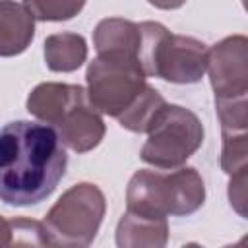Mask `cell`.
Here are the masks:
<instances>
[{
  "label": "cell",
  "mask_w": 248,
  "mask_h": 248,
  "mask_svg": "<svg viewBox=\"0 0 248 248\" xmlns=\"http://www.w3.org/2000/svg\"><path fill=\"white\" fill-rule=\"evenodd\" d=\"M27 110L45 124H50L64 147L76 153L95 149L105 138L101 112L91 105L81 85L39 83L27 97Z\"/></svg>",
  "instance_id": "obj_2"
},
{
  "label": "cell",
  "mask_w": 248,
  "mask_h": 248,
  "mask_svg": "<svg viewBox=\"0 0 248 248\" xmlns=\"http://www.w3.org/2000/svg\"><path fill=\"white\" fill-rule=\"evenodd\" d=\"M169 236L167 219H155L126 211L116 227V244L120 248L165 246Z\"/></svg>",
  "instance_id": "obj_11"
},
{
  "label": "cell",
  "mask_w": 248,
  "mask_h": 248,
  "mask_svg": "<svg viewBox=\"0 0 248 248\" xmlns=\"http://www.w3.org/2000/svg\"><path fill=\"white\" fill-rule=\"evenodd\" d=\"M248 165V138L246 130L227 132L223 130V149H221V167L231 176L240 170H246Z\"/></svg>",
  "instance_id": "obj_15"
},
{
  "label": "cell",
  "mask_w": 248,
  "mask_h": 248,
  "mask_svg": "<svg viewBox=\"0 0 248 248\" xmlns=\"http://www.w3.org/2000/svg\"><path fill=\"white\" fill-rule=\"evenodd\" d=\"M203 143L200 118L178 105H165L147 130L140 157L157 169L182 167Z\"/></svg>",
  "instance_id": "obj_6"
},
{
  "label": "cell",
  "mask_w": 248,
  "mask_h": 248,
  "mask_svg": "<svg viewBox=\"0 0 248 248\" xmlns=\"http://www.w3.org/2000/svg\"><path fill=\"white\" fill-rule=\"evenodd\" d=\"M14 234H12V223L10 219H4L0 215V246H12Z\"/></svg>",
  "instance_id": "obj_19"
},
{
  "label": "cell",
  "mask_w": 248,
  "mask_h": 248,
  "mask_svg": "<svg viewBox=\"0 0 248 248\" xmlns=\"http://www.w3.org/2000/svg\"><path fill=\"white\" fill-rule=\"evenodd\" d=\"M68 155L45 122L16 120L0 128V202L16 207L48 198L62 180Z\"/></svg>",
  "instance_id": "obj_1"
},
{
  "label": "cell",
  "mask_w": 248,
  "mask_h": 248,
  "mask_svg": "<svg viewBox=\"0 0 248 248\" xmlns=\"http://www.w3.org/2000/svg\"><path fill=\"white\" fill-rule=\"evenodd\" d=\"M229 200H231V205L240 215H246V170H240L236 174H231Z\"/></svg>",
  "instance_id": "obj_18"
},
{
  "label": "cell",
  "mask_w": 248,
  "mask_h": 248,
  "mask_svg": "<svg viewBox=\"0 0 248 248\" xmlns=\"http://www.w3.org/2000/svg\"><path fill=\"white\" fill-rule=\"evenodd\" d=\"M165 105L167 101L163 99V95L157 89L145 85L143 91L134 99V103L116 118L122 128L136 134H147V130L151 128L153 120L157 118V114L163 110Z\"/></svg>",
  "instance_id": "obj_13"
},
{
  "label": "cell",
  "mask_w": 248,
  "mask_h": 248,
  "mask_svg": "<svg viewBox=\"0 0 248 248\" xmlns=\"http://www.w3.org/2000/svg\"><path fill=\"white\" fill-rule=\"evenodd\" d=\"M23 6L35 19L66 21L83 10L85 0H23Z\"/></svg>",
  "instance_id": "obj_14"
},
{
  "label": "cell",
  "mask_w": 248,
  "mask_h": 248,
  "mask_svg": "<svg viewBox=\"0 0 248 248\" xmlns=\"http://www.w3.org/2000/svg\"><path fill=\"white\" fill-rule=\"evenodd\" d=\"M203 180L192 167L167 169V172L141 169L126 188L128 211L155 219L190 215L203 205Z\"/></svg>",
  "instance_id": "obj_3"
},
{
  "label": "cell",
  "mask_w": 248,
  "mask_h": 248,
  "mask_svg": "<svg viewBox=\"0 0 248 248\" xmlns=\"http://www.w3.org/2000/svg\"><path fill=\"white\" fill-rule=\"evenodd\" d=\"M12 223V234L14 242L12 244H31V246H48L46 231L41 221L25 219V217H16L10 219Z\"/></svg>",
  "instance_id": "obj_17"
},
{
  "label": "cell",
  "mask_w": 248,
  "mask_h": 248,
  "mask_svg": "<svg viewBox=\"0 0 248 248\" xmlns=\"http://www.w3.org/2000/svg\"><path fill=\"white\" fill-rule=\"evenodd\" d=\"M105 196L89 182L66 190L46 213L43 225L48 246H89L105 217Z\"/></svg>",
  "instance_id": "obj_5"
},
{
  "label": "cell",
  "mask_w": 248,
  "mask_h": 248,
  "mask_svg": "<svg viewBox=\"0 0 248 248\" xmlns=\"http://www.w3.org/2000/svg\"><path fill=\"white\" fill-rule=\"evenodd\" d=\"M35 37V17L16 0H0V56H17Z\"/></svg>",
  "instance_id": "obj_9"
},
{
  "label": "cell",
  "mask_w": 248,
  "mask_h": 248,
  "mask_svg": "<svg viewBox=\"0 0 248 248\" xmlns=\"http://www.w3.org/2000/svg\"><path fill=\"white\" fill-rule=\"evenodd\" d=\"M217 116L221 120V130L240 132L246 130L248 112H246V97L236 99H215Z\"/></svg>",
  "instance_id": "obj_16"
},
{
  "label": "cell",
  "mask_w": 248,
  "mask_h": 248,
  "mask_svg": "<svg viewBox=\"0 0 248 248\" xmlns=\"http://www.w3.org/2000/svg\"><path fill=\"white\" fill-rule=\"evenodd\" d=\"M140 64L145 76H155L170 83H196L207 70V46L186 35H174L157 21L138 25Z\"/></svg>",
  "instance_id": "obj_4"
},
{
  "label": "cell",
  "mask_w": 248,
  "mask_h": 248,
  "mask_svg": "<svg viewBox=\"0 0 248 248\" xmlns=\"http://www.w3.org/2000/svg\"><path fill=\"white\" fill-rule=\"evenodd\" d=\"M140 43H141V35L138 23L122 17L101 19L93 31V45L97 48V54L138 56Z\"/></svg>",
  "instance_id": "obj_10"
},
{
  "label": "cell",
  "mask_w": 248,
  "mask_h": 248,
  "mask_svg": "<svg viewBox=\"0 0 248 248\" xmlns=\"http://www.w3.org/2000/svg\"><path fill=\"white\" fill-rule=\"evenodd\" d=\"M215 99H236L248 93V41L232 35L207 50V70Z\"/></svg>",
  "instance_id": "obj_8"
},
{
  "label": "cell",
  "mask_w": 248,
  "mask_h": 248,
  "mask_svg": "<svg viewBox=\"0 0 248 248\" xmlns=\"http://www.w3.org/2000/svg\"><path fill=\"white\" fill-rule=\"evenodd\" d=\"M87 60V43L78 33H54L45 41V62L52 72H74Z\"/></svg>",
  "instance_id": "obj_12"
},
{
  "label": "cell",
  "mask_w": 248,
  "mask_h": 248,
  "mask_svg": "<svg viewBox=\"0 0 248 248\" xmlns=\"http://www.w3.org/2000/svg\"><path fill=\"white\" fill-rule=\"evenodd\" d=\"M147 2L159 10H176L186 4V0H147Z\"/></svg>",
  "instance_id": "obj_20"
},
{
  "label": "cell",
  "mask_w": 248,
  "mask_h": 248,
  "mask_svg": "<svg viewBox=\"0 0 248 248\" xmlns=\"http://www.w3.org/2000/svg\"><path fill=\"white\" fill-rule=\"evenodd\" d=\"M87 97L91 105L108 116L124 112L143 91L145 72L138 56L99 54L87 66Z\"/></svg>",
  "instance_id": "obj_7"
}]
</instances>
